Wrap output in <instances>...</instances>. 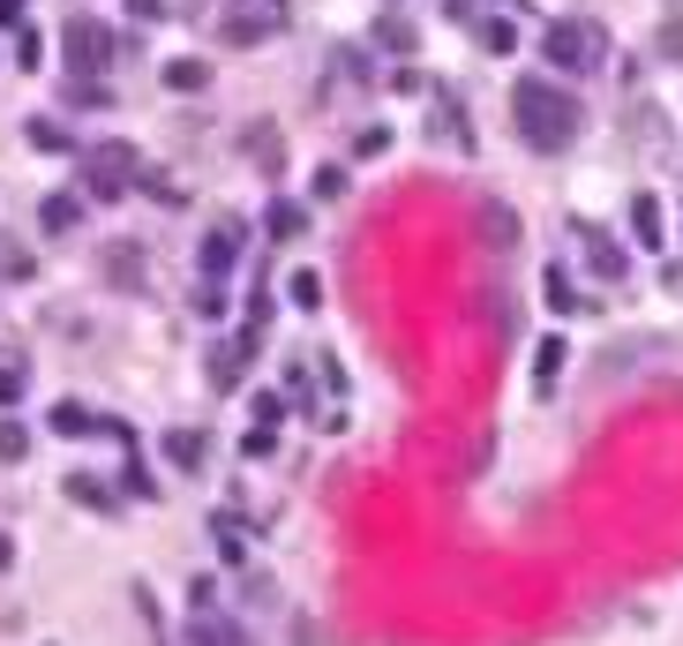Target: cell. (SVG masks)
<instances>
[{
  "instance_id": "4316f807",
  "label": "cell",
  "mask_w": 683,
  "mask_h": 646,
  "mask_svg": "<svg viewBox=\"0 0 683 646\" xmlns=\"http://www.w3.org/2000/svg\"><path fill=\"white\" fill-rule=\"evenodd\" d=\"M376 39H384L390 53H406V45H414V23H398V15H384V31H376Z\"/></svg>"
},
{
  "instance_id": "8992f818",
  "label": "cell",
  "mask_w": 683,
  "mask_h": 646,
  "mask_svg": "<svg viewBox=\"0 0 683 646\" xmlns=\"http://www.w3.org/2000/svg\"><path fill=\"white\" fill-rule=\"evenodd\" d=\"M249 249V226L241 218H218L211 233H203V249H196V271H203V286H225L233 278V263Z\"/></svg>"
},
{
  "instance_id": "83f0119b",
  "label": "cell",
  "mask_w": 683,
  "mask_h": 646,
  "mask_svg": "<svg viewBox=\"0 0 683 646\" xmlns=\"http://www.w3.org/2000/svg\"><path fill=\"white\" fill-rule=\"evenodd\" d=\"M249 406H256V421H263V429H271V421H278V414H286V398H278V391H256V398H249Z\"/></svg>"
},
{
  "instance_id": "ba28073f",
  "label": "cell",
  "mask_w": 683,
  "mask_h": 646,
  "mask_svg": "<svg viewBox=\"0 0 683 646\" xmlns=\"http://www.w3.org/2000/svg\"><path fill=\"white\" fill-rule=\"evenodd\" d=\"M38 226L45 233H76V226H84V196H76V188H53L38 204Z\"/></svg>"
},
{
  "instance_id": "e0dca14e",
  "label": "cell",
  "mask_w": 683,
  "mask_h": 646,
  "mask_svg": "<svg viewBox=\"0 0 683 646\" xmlns=\"http://www.w3.org/2000/svg\"><path fill=\"white\" fill-rule=\"evenodd\" d=\"M286 302H294V308H323V278H316V271H294V278H286Z\"/></svg>"
},
{
  "instance_id": "f1b7e54d",
  "label": "cell",
  "mask_w": 683,
  "mask_h": 646,
  "mask_svg": "<svg viewBox=\"0 0 683 646\" xmlns=\"http://www.w3.org/2000/svg\"><path fill=\"white\" fill-rule=\"evenodd\" d=\"M31 143H38V151H60V143H68V135L53 129V121H31Z\"/></svg>"
},
{
  "instance_id": "9c48e42d",
  "label": "cell",
  "mask_w": 683,
  "mask_h": 646,
  "mask_svg": "<svg viewBox=\"0 0 683 646\" xmlns=\"http://www.w3.org/2000/svg\"><path fill=\"white\" fill-rule=\"evenodd\" d=\"M188 646H249V632L225 624V616H196V624H188Z\"/></svg>"
},
{
  "instance_id": "603a6c76",
  "label": "cell",
  "mask_w": 683,
  "mask_h": 646,
  "mask_svg": "<svg viewBox=\"0 0 683 646\" xmlns=\"http://www.w3.org/2000/svg\"><path fill=\"white\" fill-rule=\"evenodd\" d=\"M23 384H31V369H23V361H8V369H0V406H15Z\"/></svg>"
},
{
  "instance_id": "7a4b0ae2",
  "label": "cell",
  "mask_w": 683,
  "mask_h": 646,
  "mask_svg": "<svg viewBox=\"0 0 683 646\" xmlns=\"http://www.w3.org/2000/svg\"><path fill=\"white\" fill-rule=\"evenodd\" d=\"M60 45H68V76L76 84H98L113 61H121V39L98 23V15H68V31H60Z\"/></svg>"
},
{
  "instance_id": "d6986e66",
  "label": "cell",
  "mask_w": 683,
  "mask_h": 646,
  "mask_svg": "<svg viewBox=\"0 0 683 646\" xmlns=\"http://www.w3.org/2000/svg\"><path fill=\"white\" fill-rule=\"evenodd\" d=\"M166 84L173 90H203V84H211V68H203V61H166Z\"/></svg>"
},
{
  "instance_id": "484cf974",
  "label": "cell",
  "mask_w": 683,
  "mask_h": 646,
  "mask_svg": "<svg viewBox=\"0 0 683 646\" xmlns=\"http://www.w3.org/2000/svg\"><path fill=\"white\" fill-rule=\"evenodd\" d=\"M31 451V429H15V421H0V459H23Z\"/></svg>"
},
{
  "instance_id": "8fae6325",
  "label": "cell",
  "mask_w": 683,
  "mask_h": 646,
  "mask_svg": "<svg viewBox=\"0 0 683 646\" xmlns=\"http://www.w3.org/2000/svg\"><path fill=\"white\" fill-rule=\"evenodd\" d=\"M68 504H84V512H113L121 496H113L106 481H90V474H68Z\"/></svg>"
},
{
  "instance_id": "ffe728a7",
  "label": "cell",
  "mask_w": 683,
  "mask_h": 646,
  "mask_svg": "<svg viewBox=\"0 0 683 646\" xmlns=\"http://www.w3.org/2000/svg\"><path fill=\"white\" fill-rule=\"evenodd\" d=\"M121 481H129V496H135V504H151V496H158V481H151L143 467H135V451L121 459Z\"/></svg>"
},
{
  "instance_id": "ac0fdd59",
  "label": "cell",
  "mask_w": 683,
  "mask_h": 646,
  "mask_svg": "<svg viewBox=\"0 0 683 646\" xmlns=\"http://www.w3.org/2000/svg\"><path fill=\"white\" fill-rule=\"evenodd\" d=\"M106 278H113V286H135V278H143V256H135V249H106Z\"/></svg>"
},
{
  "instance_id": "30bf717a",
  "label": "cell",
  "mask_w": 683,
  "mask_h": 646,
  "mask_svg": "<svg viewBox=\"0 0 683 646\" xmlns=\"http://www.w3.org/2000/svg\"><path fill=\"white\" fill-rule=\"evenodd\" d=\"M300 226H308V211H300L294 196H278V204H271V211H263V233H271V241H294Z\"/></svg>"
},
{
  "instance_id": "277c9868",
  "label": "cell",
  "mask_w": 683,
  "mask_h": 646,
  "mask_svg": "<svg viewBox=\"0 0 683 646\" xmlns=\"http://www.w3.org/2000/svg\"><path fill=\"white\" fill-rule=\"evenodd\" d=\"M135 180V151L129 143H98L84 158V196H98V204H113V196H129Z\"/></svg>"
},
{
  "instance_id": "4dcf8cb0",
  "label": "cell",
  "mask_w": 683,
  "mask_h": 646,
  "mask_svg": "<svg viewBox=\"0 0 683 646\" xmlns=\"http://www.w3.org/2000/svg\"><path fill=\"white\" fill-rule=\"evenodd\" d=\"M0 23H23V0H0Z\"/></svg>"
},
{
  "instance_id": "cb8c5ba5",
  "label": "cell",
  "mask_w": 683,
  "mask_h": 646,
  "mask_svg": "<svg viewBox=\"0 0 683 646\" xmlns=\"http://www.w3.org/2000/svg\"><path fill=\"white\" fill-rule=\"evenodd\" d=\"M45 61V39L38 31H15V68H38Z\"/></svg>"
},
{
  "instance_id": "6da1fadb",
  "label": "cell",
  "mask_w": 683,
  "mask_h": 646,
  "mask_svg": "<svg viewBox=\"0 0 683 646\" xmlns=\"http://www.w3.org/2000/svg\"><path fill=\"white\" fill-rule=\"evenodd\" d=\"M511 113H518V135H526L533 151H571L579 129H586V106L563 84H549V76H518Z\"/></svg>"
},
{
  "instance_id": "f546056e",
  "label": "cell",
  "mask_w": 683,
  "mask_h": 646,
  "mask_svg": "<svg viewBox=\"0 0 683 646\" xmlns=\"http://www.w3.org/2000/svg\"><path fill=\"white\" fill-rule=\"evenodd\" d=\"M129 15H135V23H158V15H166V0H129Z\"/></svg>"
},
{
  "instance_id": "d4e9b609",
  "label": "cell",
  "mask_w": 683,
  "mask_h": 646,
  "mask_svg": "<svg viewBox=\"0 0 683 646\" xmlns=\"http://www.w3.org/2000/svg\"><path fill=\"white\" fill-rule=\"evenodd\" d=\"M541 294H549V308H579V294H571V278H563V271L541 278Z\"/></svg>"
},
{
  "instance_id": "2e32d148",
  "label": "cell",
  "mask_w": 683,
  "mask_h": 646,
  "mask_svg": "<svg viewBox=\"0 0 683 646\" xmlns=\"http://www.w3.org/2000/svg\"><path fill=\"white\" fill-rule=\"evenodd\" d=\"M68 106H76V113H106L113 90H106V84H76V76H68Z\"/></svg>"
},
{
  "instance_id": "4fadbf2b",
  "label": "cell",
  "mask_w": 683,
  "mask_h": 646,
  "mask_svg": "<svg viewBox=\"0 0 683 646\" xmlns=\"http://www.w3.org/2000/svg\"><path fill=\"white\" fill-rule=\"evenodd\" d=\"M631 241H661V196H631Z\"/></svg>"
},
{
  "instance_id": "44dd1931",
  "label": "cell",
  "mask_w": 683,
  "mask_h": 646,
  "mask_svg": "<svg viewBox=\"0 0 683 646\" xmlns=\"http://www.w3.org/2000/svg\"><path fill=\"white\" fill-rule=\"evenodd\" d=\"M481 45H488V53H511V45H518V31L504 23V15H488V23H481Z\"/></svg>"
},
{
  "instance_id": "7402d4cb",
  "label": "cell",
  "mask_w": 683,
  "mask_h": 646,
  "mask_svg": "<svg viewBox=\"0 0 683 646\" xmlns=\"http://www.w3.org/2000/svg\"><path fill=\"white\" fill-rule=\"evenodd\" d=\"M249 151L263 158V173H278V129H249Z\"/></svg>"
},
{
  "instance_id": "5b68a950",
  "label": "cell",
  "mask_w": 683,
  "mask_h": 646,
  "mask_svg": "<svg viewBox=\"0 0 683 646\" xmlns=\"http://www.w3.org/2000/svg\"><path fill=\"white\" fill-rule=\"evenodd\" d=\"M286 0H233L225 8V45H263V39H278L286 31Z\"/></svg>"
},
{
  "instance_id": "3957f363",
  "label": "cell",
  "mask_w": 683,
  "mask_h": 646,
  "mask_svg": "<svg viewBox=\"0 0 683 646\" xmlns=\"http://www.w3.org/2000/svg\"><path fill=\"white\" fill-rule=\"evenodd\" d=\"M541 53H549V68H563V76H586V68H601V31L579 23V15H555L549 31H541Z\"/></svg>"
},
{
  "instance_id": "7c38bea8",
  "label": "cell",
  "mask_w": 683,
  "mask_h": 646,
  "mask_svg": "<svg viewBox=\"0 0 683 646\" xmlns=\"http://www.w3.org/2000/svg\"><path fill=\"white\" fill-rule=\"evenodd\" d=\"M166 459L196 474V467H203V429H166Z\"/></svg>"
},
{
  "instance_id": "9a60e30c",
  "label": "cell",
  "mask_w": 683,
  "mask_h": 646,
  "mask_svg": "<svg viewBox=\"0 0 683 646\" xmlns=\"http://www.w3.org/2000/svg\"><path fill=\"white\" fill-rule=\"evenodd\" d=\"M555 376H563V339H555V331H549V339H541V353H533V384L549 391Z\"/></svg>"
},
{
  "instance_id": "5bb4252c",
  "label": "cell",
  "mask_w": 683,
  "mask_h": 646,
  "mask_svg": "<svg viewBox=\"0 0 683 646\" xmlns=\"http://www.w3.org/2000/svg\"><path fill=\"white\" fill-rule=\"evenodd\" d=\"M586 256H594L601 278H624V263H631L624 249H616V241H608V233H594V226H586Z\"/></svg>"
},
{
  "instance_id": "52a82bcc",
  "label": "cell",
  "mask_w": 683,
  "mask_h": 646,
  "mask_svg": "<svg viewBox=\"0 0 683 646\" xmlns=\"http://www.w3.org/2000/svg\"><path fill=\"white\" fill-rule=\"evenodd\" d=\"M45 429L53 436H106V414H90L84 398H60V406L45 414Z\"/></svg>"
}]
</instances>
